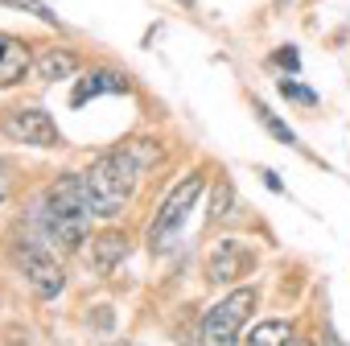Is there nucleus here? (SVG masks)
Here are the masks:
<instances>
[{
  "mask_svg": "<svg viewBox=\"0 0 350 346\" xmlns=\"http://www.w3.org/2000/svg\"><path fill=\"white\" fill-rule=\"evenodd\" d=\"M157 157H161V144L140 136V140H124V144H116V148H107V152H99L91 161V169L83 178H87L95 219H116L132 202L140 178L157 165Z\"/></svg>",
  "mask_w": 350,
  "mask_h": 346,
  "instance_id": "1",
  "label": "nucleus"
},
{
  "mask_svg": "<svg viewBox=\"0 0 350 346\" xmlns=\"http://www.w3.org/2000/svg\"><path fill=\"white\" fill-rule=\"evenodd\" d=\"M182 5H194V0H182Z\"/></svg>",
  "mask_w": 350,
  "mask_h": 346,
  "instance_id": "22",
  "label": "nucleus"
},
{
  "mask_svg": "<svg viewBox=\"0 0 350 346\" xmlns=\"http://www.w3.org/2000/svg\"><path fill=\"white\" fill-rule=\"evenodd\" d=\"M272 62H276V66H284L288 75H297V70H301V54H297L293 46H284V50H276V54H272Z\"/></svg>",
  "mask_w": 350,
  "mask_h": 346,
  "instance_id": "17",
  "label": "nucleus"
},
{
  "mask_svg": "<svg viewBox=\"0 0 350 346\" xmlns=\"http://www.w3.org/2000/svg\"><path fill=\"white\" fill-rule=\"evenodd\" d=\"M0 132L17 144H33V148H58L62 144V132L46 107H9L0 116Z\"/></svg>",
  "mask_w": 350,
  "mask_h": 346,
  "instance_id": "5",
  "label": "nucleus"
},
{
  "mask_svg": "<svg viewBox=\"0 0 350 346\" xmlns=\"http://www.w3.org/2000/svg\"><path fill=\"white\" fill-rule=\"evenodd\" d=\"M317 346H346V342L338 338V330H334V325H325V330H321V338H317Z\"/></svg>",
  "mask_w": 350,
  "mask_h": 346,
  "instance_id": "20",
  "label": "nucleus"
},
{
  "mask_svg": "<svg viewBox=\"0 0 350 346\" xmlns=\"http://www.w3.org/2000/svg\"><path fill=\"white\" fill-rule=\"evenodd\" d=\"M0 5H9V9H25V13H33V17H42L46 25H58V17L42 5V0H0Z\"/></svg>",
  "mask_w": 350,
  "mask_h": 346,
  "instance_id": "16",
  "label": "nucleus"
},
{
  "mask_svg": "<svg viewBox=\"0 0 350 346\" xmlns=\"http://www.w3.org/2000/svg\"><path fill=\"white\" fill-rule=\"evenodd\" d=\"M99 95H132V79L124 70H87L83 79H75V91H70V107H83L87 99H99Z\"/></svg>",
  "mask_w": 350,
  "mask_h": 346,
  "instance_id": "8",
  "label": "nucleus"
},
{
  "mask_svg": "<svg viewBox=\"0 0 350 346\" xmlns=\"http://www.w3.org/2000/svg\"><path fill=\"white\" fill-rule=\"evenodd\" d=\"M202 190H206V178H202V173H190V178H182L178 186L165 194L157 219L148 223V252H152V256L173 252V243L182 239V231H186V223H190V211H194V202L202 198Z\"/></svg>",
  "mask_w": 350,
  "mask_h": 346,
  "instance_id": "3",
  "label": "nucleus"
},
{
  "mask_svg": "<svg viewBox=\"0 0 350 346\" xmlns=\"http://www.w3.org/2000/svg\"><path fill=\"white\" fill-rule=\"evenodd\" d=\"M280 95H284V99H293V103H305V107H313V103H317V91L301 87L297 79H280Z\"/></svg>",
  "mask_w": 350,
  "mask_h": 346,
  "instance_id": "15",
  "label": "nucleus"
},
{
  "mask_svg": "<svg viewBox=\"0 0 350 346\" xmlns=\"http://www.w3.org/2000/svg\"><path fill=\"white\" fill-rule=\"evenodd\" d=\"M17 260H21V272H25L29 289H33L42 301H50V297L62 293L66 272H62V264L54 260V252H50L46 243H38V239H21V243H17Z\"/></svg>",
  "mask_w": 350,
  "mask_h": 346,
  "instance_id": "6",
  "label": "nucleus"
},
{
  "mask_svg": "<svg viewBox=\"0 0 350 346\" xmlns=\"http://www.w3.org/2000/svg\"><path fill=\"white\" fill-rule=\"evenodd\" d=\"M231 207H235V190H231V182H219V186H215V211H211V223L227 219Z\"/></svg>",
  "mask_w": 350,
  "mask_h": 346,
  "instance_id": "14",
  "label": "nucleus"
},
{
  "mask_svg": "<svg viewBox=\"0 0 350 346\" xmlns=\"http://www.w3.org/2000/svg\"><path fill=\"white\" fill-rule=\"evenodd\" d=\"M256 260H260V252L247 239H219L206 252V280L211 284H235L256 268Z\"/></svg>",
  "mask_w": 350,
  "mask_h": 346,
  "instance_id": "7",
  "label": "nucleus"
},
{
  "mask_svg": "<svg viewBox=\"0 0 350 346\" xmlns=\"http://www.w3.org/2000/svg\"><path fill=\"white\" fill-rule=\"evenodd\" d=\"M9 194H13V178H9V165L0 161V202H5Z\"/></svg>",
  "mask_w": 350,
  "mask_h": 346,
  "instance_id": "18",
  "label": "nucleus"
},
{
  "mask_svg": "<svg viewBox=\"0 0 350 346\" xmlns=\"http://www.w3.org/2000/svg\"><path fill=\"white\" fill-rule=\"evenodd\" d=\"M256 120H260V124H264V132H268V136H276L280 144H297V132H293V128H288L272 107H268V103H256Z\"/></svg>",
  "mask_w": 350,
  "mask_h": 346,
  "instance_id": "13",
  "label": "nucleus"
},
{
  "mask_svg": "<svg viewBox=\"0 0 350 346\" xmlns=\"http://www.w3.org/2000/svg\"><path fill=\"white\" fill-rule=\"evenodd\" d=\"M29 70V46L13 34H0V87L21 83Z\"/></svg>",
  "mask_w": 350,
  "mask_h": 346,
  "instance_id": "9",
  "label": "nucleus"
},
{
  "mask_svg": "<svg viewBox=\"0 0 350 346\" xmlns=\"http://www.w3.org/2000/svg\"><path fill=\"white\" fill-rule=\"evenodd\" d=\"M79 70V58L70 54V50H46L38 62H33V75L42 79V83H58V79H70Z\"/></svg>",
  "mask_w": 350,
  "mask_h": 346,
  "instance_id": "11",
  "label": "nucleus"
},
{
  "mask_svg": "<svg viewBox=\"0 0 350 346\" xmlns=\"http://www.w3.org/2000/svg\"><path fill=\"white\" fill-rule=\"evenodd\" d=\"M288 346H313V342H288Z\"/></svg>",
  "mask_w": 350,
  "mask_h": 346,
  "instance_id": "21",
  "label": "nucleus"
},
{
  "mask_svg": "<svg viewBox=\"0 0 350 346\" xmlns=\"http://www.w3.org/2000/svg\"><path fill=\"white\" fill-rule=\"evenodd\" d=\"M288 342H293V325L280 321V317L256 321V330L243 338V346H288Z\"/></svg>",
  "mask_w": 350,
  "mask_h": 346,
  "instance_id": "12",
  "label": "nucleus"
},
{
  "mask_svg": "<svg viewBox=\"0 0 350 346\" xmlns=\"http://www.w3.org/2000/svg\"><path fill=\"white\" fill-rule=\"evenodd\" d=\"M260 178H264V186H268L272 194H284V182L276 178V173H272V169H260Z\"/></svg>",
  "mask_w": 350,
  "mask_h": 346,
  "instance_id": "19",
  "label": "nucleus"
},
{
  "mask_svg": "<svg viewBox=\"0 0 350 346\" xmlns=\"http://www.w3.org/2000/svg\"><path fill=\"white\" fill-rule=\"evenodd\" d=\"M120 260H128V235L124 231H103L91 239V264L99 276H111Z\"/></svg>",
  "mask_w": 350,
  "mask_h": 346,
  "instance_id": "10",
  "label": "nucleus"
},
{
  "mask_svg": "<svg viewBox=\"0 0 350 346\" xmlns=\"http://www.w3.org/2000/svg\"><path fill=\"white\" fill-rule=\"evenodd\" d=\"M91 219H95V207H91L83 173H62L38 207V223H42L46 243H58L62 252H75L79 243H87Z\"/></svg>",
  "mask_w": 350,
  "mask_h": 346,
  "instance_id": "2",
  "label": "nucleus"
},
{
  "mask_svg": "<svg viewBox=\"0 0 350 346\" xmlns=\"http://www.w3.org/2000/svg\"><path fill=\"white\" fill-rule=\"evenodd\" d=\"M260 305V293L252 284L227 293L202 313V346H239V330L247 325L252 309Z\"/></svg>",
  "mask_w": 350,
  "mask_h": 346,
  "instance_id": "4",
  "label": "nucleus"
}]
</instances>
